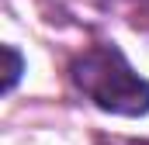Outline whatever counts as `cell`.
I'll return each instance as SVG.
<instances>
[{"instance_id":"7a4b0ae2","label":"cell","mask_w":149,"mask_h":145,"mask_svg":"<svg viewBox=\"0 0 149 145\" xmlns=\"http://www.w3.org/2000/svg\"><path fill=\"white\" fill-rule=\"evenodd\" d=\"M3 59H7L3 90H14V83H17V76H21V55H17V48H14V45H7V48H3Z\"/></svg>"},{"instance_id":"6da1fadb","label":"cell","mask_w":149,"mask_h":145,"mask_svg":"<svg viewBox=\"0 0 149 145\" xmlns=\"http://www.w3.org/2000/svg\"><path fill=\"white\" fill-rule=\"evenodd\" d=\"M73 83L97 107L111 110V114L139 117V114L149 110V83L111 45L83 52L73 62Z\"/></svg>"}]
</instances>
